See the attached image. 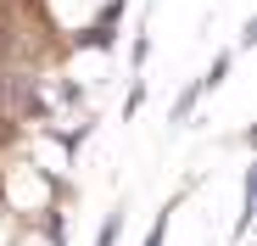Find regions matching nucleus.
I'll use <instances>...</instances> for the list:
<instances>
[{
  "label": "nucleus",
  "mask_w": 257,
  "mask_h": 246,
  "mask_svg": "<svg viewBox=\"0 0 257 246\" xmlns=\"http://www.w3.org/2000/svg\"><path fill=\"white\" fill-rule=\"evenodd\" d=\"M123 12H128V0H101L95 23H84V28L67 34V51H73V56H78V51H101V56H112V51H117V34H123Z\"/></svg>",
  "instance_id": "obj_1"
},
{
  "label": "nucleus",
  "mask_w": 257,
  "mask_h": 246,
  "mask_svg": "<svg viewBox=\"0 0 257 246\" xmlns=\"http://www.w3.org/2000/svg\"><path fill=\"white\" fill-rule=\"evenodd\" d=\"M123 224H128V196H123V201H112V207H106V218H101V229H95V246H117Z\"/></svg>",
  "instance_id": "obj_5"
},
{
  "label": "nucleus",
  "mask_w": 257,
  "mask_h": 246,
  "mask_svg": "<svg viewBox=\"0 0 257 246\" xmlns=\"http://www.w3.org/2000/svg\"><path fill=\"white\" fill-rule=\"evenodd\" d=\"M235 56H240L235 45H224V51H212V62H207V67L196 73V78H201V90H218V84H224V78L235 73Z\"/></svg>",
  "instance_id": "obj_4"
},
{
  "label": "nucleus",
  "mask_w": 257,
  "mask_h": 246,
  "mask_svg": "<svg viewBox=\"0 0 257 246\" xmlns=\"http://www.w3.org/2000/svg\"><path fill=\"white\" fill-rule=\"evenodd\" d=\"M201 95H207V90H201V78H190V84L174 95V106H168V123H190V112L201 106Z\"/></svg>",
  "instance_id": "obj_6"
},
{
  "label": "nucleus",
  "mask_w": 257,
  "mask_h": 246,
  "mask_svg": "<svg viewBox=\"0 0 257 246\" xmlns=\"http://www.w3.org/2000/svg\"><path fill=\"white\" fill-rule=\"evenodd\" d=\"M196 185H201V179H185V185H179V190H174V196H168L162 207H157V218H151V229H146V246H162V240H168V224H174L179 201H185V196H190Z\"/></svg>",
  "instance_id": "obj_2"
},
{
  "label": "nucleus",
  "mask_w": 257,
  "mask_h": 246,
  "mask_svg": "<svg viewBox=\"0 0 257 246\" xmlns=\"http://www.w3.org/2000/svg\"><path fill=\"white\" fill-rule=\"evenodd\" d=\"M251 45H257V23H246V28H240V39H235V51H251Z\"/></svg>",
  "instance_id": "obj_10"
},
{
  "label": "nucleus",
  "mask_w": 257,
  "mask_h": 246,
  "mask_svg": "<svg viewBox=\"0 0 257 246\" xmlns=\"http://www.w3.org/2000/svg\"><path fill=\"white\" fill-rule=\"evenodd\" d=\"M39 235H45L51 246H67V207L62 201H45V207H34V218H28Z\"/></svg>",
  "instance_id": "obj_3"
},
{
  "label": "nucleus",
  "mask_w": 257,
  "mask_h": 246,
  "mask_svg": "<svg viewBox=\"0 0 257 246\" xmlns=\"http://www.w3.org/2000/svg\"><path fill=\"white\" fill-rule=\"evenodd\" d=\"M140 106H146V73H135V84H128V101H123V123H128V117H140Z\"/></svg>",
  "instance_id": "obj_9"
},
{
  "label": "nucleus",
  "mask_w": 257,
  "mask_h": 246,
  "mask_svg": "<svg viewBox=\"0 0 257 246\" xmlns=\"http://www.w3.org/2000/svg\"><path fill=\"white\" fill-rule=\"evenodd\" d=\"M23 140H28V123H17L12 112H0V157H12Z\"/></svg>",
  "instance_id": "obj_7"
},
{
  "label": "nucleus",
  "mask_w": 257,
  "mask_h": 246,
  "mask_svg": "<svg viewBox=\"0 0 257 246\" xmlns=\"http://www.w3.org/2000/svg\"><path fill=\"white\" fill-rule=\"evenodd\" d=\"M146 62H151V34L140 28V34H135V45H128V73H146Z\"/></svg>",
  "instance_id": "obj_8"
}]
</instances>
